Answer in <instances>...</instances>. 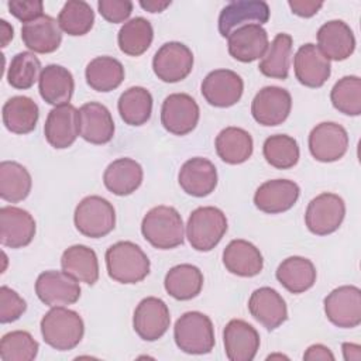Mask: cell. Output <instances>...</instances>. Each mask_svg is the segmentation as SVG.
<instances>
[{"mask_svg": "<svg viewBox=\"0 0 361 361\" xmlns=\"http://www.w3.org/2000/svg\"><path fill=\"white\" fill-rule=\"evenodd\" d=\"M265 161L276 169H289L299 161L298 141L286 134H275L268 137L262 145Z\"/></svg>", "mask_w": 361, "mask_h": 361, "instance_id": "b9f144b4", "label": "cell"}, {"mask_svg": "<svg viewBox=\"0 0 361 361\" xmlns=\"http://www.w3.org/2000/svg\"><path fill=\"white\" fill-rule=\"evenodd\" d=\"M173 338L186 354H209L216 343L214 327L209 316L202 312H186L175 323Z\"/></svg>", "mask_w": 361, "mask_h": 361, "instance_id": "277c9868", "label": "cell"}, {"mask_svg": "<svg viewBox=\"0 0 361 361\" xmlns=\"http://www.w3.org/2000/svg\"><path fill=\"white\" fill-rule=\"evenodd\" d=\"M292 109V97L286 89L265 86L252 99L251 114L254 120L265 127L282 124Z\"/></svg>", "mask_w": 361, "mask_h": 361, "instance_id": "4fadbf2b", "label": "cell"}, {"mask_svg": "<svg viewBox=\"0 0 361 361\" xmlns=\"http://www.w3.org/2000/svg\"><path fill=\"white\" fill-rule=\"evenodd\" d=\"M345 216V203L336 193L324 192L313 197L305 213V223L310 233L327 235L338 230Z\"/></svg>", "mask_w": 361, "mask_h": 361, "instance_id": "52a82bcc", "label": "cell"}, {"mask_svg": "<svg viewBox=\"0 0 361 361\" xmlns=\"http://www.w3.org/2000/svg\"><path fill=\"white\" fill-rule=\"evenodd\" d=\"M58 24L71 37L87 34L94 24V11L83 0H69L58 14Z\"/></svg>", "mask_w": 361, "mask_h": 361, "instance_id": "60d3db41", "label": "cell"}, {"mask_svg": "<svg viewBox=\"0 0 361 361\" xmlns=\"http://www.w3.org/2000/svg\"><path fill=\"white\" fill-rule=\"evenodd\" d=\"M35 220L24 209L4 206L0 209V243L8 248L27 247L35 235Z\"/></svg>", "mask_w": 361, "mask_h": 361, "instance_id": "ac0fdd59", "label": "cell"}, {"mask_svg": "<svg viewBox=\"0 0 361 361\" xmlns=\"http://www.w3.org/2000/svg\"><path fill=\"white\" fill-rule=\"evenodd\" d=\"M164 286L173 299L190 300L196 298L203 288V274L192 264H179L166 272Z\"/></svg>", "mask_w": 361, "mask_h": 361, "instance_id": "e575fe53", "label": "cell"}, {"mask_svg": "<svg viewBox=\"0 0 361 361\" xmlns=\"http://www.w3.org/2000/svg\"><path fill=\"white\" fill-rule=\"evenodd\" d=\"M142 166L131 158H118L107 165L103 183L116 196H128L142 183Z\"/></svg>", "mask_w": 361, "mask_h": 361, "instance_id": "f546056e", "label": "cell"}, {"mask_svg": "<svg viewBox=\"0 0 361 361\" xmlns=\"http://www.w3.org/2000/svg\"><path fill=\"white\" fill-rule=\"evenodd\" d=\"M227 231L226 214L214 206L195 209L186 224V237L192 248L200 252L213 250Z\"/></svg>", "mask_w": 361, "mask_h": 361, "instance_id": "5b68a950", "label": "cell"}, {"mask_svg": "<svg viewBox=\"0 0 361 361\" xmlns=\"http://www.w3.org/2000/svg\"><path fill=\"white\" fill-rule=\"evenodd\" d=\"M200 92L210 106L231 107L241 99L244 82L234 71L216 69L206 75Z\"/></svg>", "mask_w": 361, "mask_h": 361, "instance_id": "2e32d148", "label": "cell"}, {"mask_svg": "<svg viewBox=\"0 0 361 361\" xmlns=\"http://www.w3.org/2000/svg\"><path fill=\"white\" fill-rule=\"evenodd\" d=\"M248 310L269 331L278 329L288 319V307L283 298L269 286L258 288L251 293Z\"/></svg>", "mask_w": 361, "mask_h": 361, "instance_id": "d4e9b609", "label": "cell"}, {"mask_svg": "<svg viewBox=\"0 0 361 361\" xmlns=\"http://www.w3.org/2000/svg\"><path fill=\"white\" fill-rule=\"evenodd\" d=\"M330 100L336 110L345 116L361 114V79L358 76H344L338 79L331 92Z\"/></svg>", "mask_w": 361, "mask_h": 361, "instance_id": "ee69618b", "label": "cell"}, {"mask_svg": "<svg viewBox=\"0 0 361 361\" xmlns=\"http://www.w3.org/2000/svg\"><path fill=\"white\" fill-rule=\"evenodd\" d=\"M303 360H334L333 353L330 351L329 347L323 345V344H313L310 345L305 354H303Z\"/></svg>", "mask_w": 361, "mask_h": 361, "instance_id": "f907efd6", "label": "cell"}, {"mask_svg": "<svg viewBox=\"0 0 361 361\" xmlns=\"http://www.w3.org/2000/svg\"><path fill=\"white\" fill-rule=\"evenodd\" d=\"M97 10L106 21L118 24L131 16L133 3L130 0H99Z\"/></svg>", "mask_w": 361, "mask_h": 361, "instance_id": "7dc6e473", "label": "cell"}, {"mask_svg": "<svg viewBox=\"0 0 361 361\" xmlns=\"http://www.w3.org/2000/svg\"><path fill=\"white\" fill-rule=\"evenodd\" d=\"M140 6L149 13H162L166 7L171 6V0H141Z\"/></svg>", "mask_w": 361, "mask_h": 361, "instance_id": "816d5d0a", "label": "cell"}, {"mask_svg": "<svg viewBox=\"0 0 361 361\" xmlns=\"http://www.w3.org/2000/svg\"><path fill=\"white\" fill-rule=\"evenodd\" d=\"M178 182L185 193L195 197H204L217 186V169L212 161L195 157L180 166Z\"/></svg>", "mask_w": 361, "mask_h": 361, "instance_id": "603a6c76", "label": "cell"}, {"mask_svg": "<svg viewBox=\"0 0 361 361\" xmlns=\"http://www.w3.org/2000/svg\"><path fill=\"white\" fill-rule=\"evenodd\" d=\"M169 324V309L162 299L148 296L137 305L133 316V327L140 338L155 341L168 331Z\"/></svg>", "mask_w": 361, "mask_h": 361, "instance_id": "5bb4252c", "label": "cell"}, {"mask_svg": "<svg viewBox=\"0 0 361 361\" xmlns=\"http://www.w3.org/2000/svg\"><path fill=\"white\" fill-rule=\"evenodd\" d=\"M326 317L337 327L354 329L361 323V290L354 285L333 289L324 298Z\"/></svg>", "mask_w": 361, "mask_h": 361, "instance_id": "9c48e42d", "label": "cell"}, {"mask_svg": "<svg viewBox=\"0 0 361 361\" xmlns=\"http://www.w3.org/2000/svg\"><path fill=\"white\" fill-rule=\"evenodd\" d=\"M109 276L118 283H138L149 274V259L140 245L118 241L110 245L104 255Z\"/></svg>", "mask_w": 361, "mask_h": 361, "instance_id": "7a4b0ae2", "label": "cell"}, {"mask_svg": "<svg viewBox=\"0 0 361 361\" xmlns=\"http://www.w3.org/2000/svg\"><path fill=\"white\" fill-rule=\"evenodd\" d=\"M219 158L230 165H238L250 159L254 149L252 137L240 127L223 128L214 141Z\"/></svg>", "mask_w": 361, "mask_h": 361, "instance_id": "1f68e13d", "label": "cell"}, {"mask_svg": "<svg viewBox=\"0 0 361 361\" xmlns=\"http://www.w3.org/2000/svg\"><path fill=\"white\" fill-rule=\"evenodd\" d=\"M25 310V300L14 289L3 285L0 288V323L6 324L16 322Z\"/></svg>", "mask_w": 361, "mask_h": 361, "instance_id": "bcb514c9", "label": "cell"}, {"mask_svg": "<svg viewBox=\"0 0 361 361\" xmlns=\"http://www.w3.org/2000/svg\"><path fill=\"white\" fill-rule=\"evenodd\" d=\"M114 121L109 109L97 102L85 103L79 109V135L94 145H103L113 140Z\"/></svg>", "mask_w": 361, "mask_h": 361, "instance_id": "44dd1931", "label": "cell"}, {"mask_svg": "<svg viewBox=\"0 0 361 361\" xmlns=\"http://www.w3.org/2000/svg\"><path fill=\"white\" fill-rule=\"evenodd\" d=\"M300 195L298 183L289 179H272L258 186L254 195V204L268 214L288 212L295 206Z\"/></svg>", "mask_w": 361, "mask_h": 361, "instance_id": "d6986e66", "label": "cell"}, {"mask_svg": "<svg viewBox=\"0 0 361 361\" xmlns=\"http://www.w3.org/2000/svg\"><path fill=\"white\" fill-rule=\"evenodd\" d=\"M62 271L87 285H94L99 279V261L96 252L83 244L71 245L61 257Z\"/></svg>", "mask_w": 361, "mask_h": 361, "instance_id": "d6a6232c", "label": "cell"}, {"mask_svg": "<svg viewBox=\"0 0 361 361\" xmlns=\"http://www.w3.org/2000/svg\"><path fill=\"white\" fill-rule=\"evenodd\" d=\"M275 276L288 292L298 295L309 290L314 285L316 268L310 259L293 255L279 264Z\"/></svg>", "mask_w": 361, "mask_h": 361, "instance_id": "4dcf8cb0", "label": "cell"}, {"mask_svg": "<svg viewBox=\"0 0 361 361\" xmlns=\"http://www.w3.org/2000/svg\"><path fill=\"white\" fill-rule=\"evenodd\" d=\"M38 343L24 330L6 333L0 341L1 361H32L38 354Z\"/></svg>", "mask_w": 361, "mask_h": 361, "instance_id": "f6af8a7d", "label": "cell"}, {"mask_svg": "<svg viewBox=\"0 0 361 361\" xmlns=\"http://www.w3.org/2000/svg\"><path fill=\"white\" fill-rule=\"evenodd\" d=\"M292 45L293 39L289 34H276L258 65L259 72L267 78L285 80L289 75Z\"/></svg>", "mask_w": 361, "mask_h": 361, "instance_id": "8d00e7d4", "label": "cell"}, {"mask_svg": "<svg viewBox=\"0 0 361 361\" xmlns=\"http://www.w3.org/2000/svg\"><path fill=\"white\" fill-rule=\"evenodd\" d=\"M343 354H344V360H361V347L358 344H353V343H344L343 344Z\"/></svg>", "mask_w": 361, "mask_h": 361, "instance_id": "f5cc1de1", "label": "cell"}, {"mask_svg": "<svg viewBox=\"0 0 361 361\" xmlns=\"http://www.w3.org/2000/svg\"><path fill=\"white\" fill-rule=\"evenodd\" d=\"M144 238L158 250H172L183 244L185 227L179 212L172 206H155L141 221Z\"/></svg>", "mask_w": 361, "mask_h": 361, "instance_id": "3957f363", "label": "cell"}, {"mask_svg": "<svg viewBox=\"0 0 361 361\" xmlns=\"http://www.w3.org/2000/svg\"><path fill=\"white\" fill-rule=\"evenodd\" d=\"M288 6L290 7L293 14L303 18H309L313 17L323 7V3L312 0H289Z\"/></svg>", "mask_w": 361, "mask_h": 361, "instance_id": "681fc988", "label": "cell"}, {"mask_svg": "<svg viewBox=\"0 0 361 361\" xmlns=\"http://www.w3.org/2000/svg\"><path fill=\"white\" fill-rule=\"evenodd\" d=\"M7 7L11 16L24 24L44 16V3L41 0H10Z\"/></svg>", "mask_w": 361, "mask_h": 361, "instance_id": "c3c4849f", "label": "cell"}, {"mask_svg": "<svg viewBox=\"0 0 361 361\" xmlns=\"http://www.w3.org/2000/svg\"><path fill=\"white\" fill-rule=\"evenodd\" d=\"M41 71V61L35 54L23 51L11 58L7 69V82L14 89L25 90L39 79Z\"/></svg>", "mask_w": 361, "mask_h": 361, "instance_id": "7bdbcfd3", "label": "cell"}, {"mask_svg": "<svg viewBox=\"0 0 361 361\" xmlns=\"http://www.w3.org/2000/svg\"><path fill=\"white\" fill-rule=\"evenodd\" d=\"M317 48L329 61H344L355 49L354 32L347 23L330 20L317 31Z\"/></svg>", "mask_w": 361, "mask_h": 361, "instance_id": "cb8c5ba5", "label": "cell"}, {"mask_svg": "<svg viewBox=\"0 0 361 361\" xmlns=\"http://www.w3.org/2000/svg\"><path fill=\"white\" fill-rule=\"evenodd\" d=\"M32 186V179L25 166L16 161L0 164V197L10 203L24 200Z\"/></svg>", "mask_w": 361, "mask_h": 361, "instance_id": "f35d334b", "label": "cell"}, {"mask_svg": "<svg viewBox=\"0 0 361 361\" xmlns=\"http://www.w3.org/2000/svg\"><path fill=\"white\" fill-rule=\"evenodd\" d=\"M4 127L14 134H28L35 130L39 117L37 103L27 96H13L1 110Z\"/></svg>", "mask_w": 361, "mask_h": 361, "instance_id": "836d02e7", "label": "cell"}, {"mask_svg": "<svg viewBox=\"0 0 361 361\" xmlns=\"http://www.w3.org/2000/svg\"><path fill=\"white\" fill-rule=\"evenodd\" d=\"M223 343L230 361H251L259 350V334L250 323L233 319L223 330Z\"/></svg>", "mask_w": 361, "mask_h": 361, "instance_id": "7402d4cb", "label": "cell"}, {"mask_svg": "<svg viewBox=\"0 0 361 361\" xmlns=\"http://www.w3.org/2000/svg\"><path fill=\"white\" fill-rule=\"evenodd\" d=\"M348 149L347 130L333 121H323L309 134V151L316 161L334 162L341 159Z\"/></svg>", "mask_w": 361, "mask_h": 361, "instance_id": "7c38bea8", "label": "cell"}, {"mask_svg": "<svg viewBox=\"0 0 361 361\" xmlns=\"http://www.w3.org/2000/svg\"><path fill=\"white\" fill-rule=\"evenodd\" d=\"M87 85L96 92H111L124 80V66L113 56L93 58L85 71Z\"/></svg>", "mask_w": 361, "mask_h": 361, "instance_id": "d590c367", "label": "cell"}, {"mask_svg": "<svg viewBox=\"0 0 361 361\" xmlns=\"http://www.w3.org/2000/svg\"><path fill=\"white\" fill-rule=\"evenodd\" d=\"M223 264L230 274L251 278L262 271L264 258L252 243L238 238L230 241L224 248Z\"/></svg>", "mask_w": 361, "mask_h": 361, "instance_id": "83f0119b", "label": "cell"}, {"mask_svg": "<svg viewBox=\"0 0 361 361\" xmlns=\"http://www.w3.org/2000/svg\"><path fill=\"white\" fill-rule=\"evenodd\" d=\"M193 68V54L189 47L169 41L159 47L152 58L154 73L166 83H176L189 76Z\"/></svg>", "mask_w": 361, "mask_h": 361, "instance_id": "ba28073f", "label": "cell"}, {"mask_svg": "<svg viewBox=\"0 0 361 361\" xmlns=\"http://www.w3.org/2000/svg\"><path fill=\"white\" fill-rule=\"evenodd\" d=\"M35 293L49 307L66 306L79 300L80 286L78 279L65 271H45L37 278Z\"/></svg>", "mask_w": 361, "mask_h": 361, "instance_id": "8fae6325", "label": "cell"}, {"mask_svg": "<svg viewBox=\"0 0 361 361\" xmlns=\"http://www.w3.org/2000/svg\"><path fill=\"white\" fill-rule=\"evenodd\" d=\"M121 120L128 126H142L151 118L152 96L142 86H133L124 90L117 103Z\"/></svg>", "mask_w": 361, "mask_h": 361, "instance_id": "74e56055", "label": "cell"}, {"mask_svg": "<svg viewBox=\"0 0 361 361\" xmlns=\"http://www.w3.org/2000/svg\"><path fill=\"white\" fill-rule=\"evenodd\" d=\"M39 327L44 341L58 351L73 350L85 334L80 314L65 306L51 307L41 319Z\"/></svg>", "mask_w": 361, "mask_h": 361, "instance_id": "6da1fadb", "label": "cell"}, {"mask_svg": "<svg viewBox=\"0 0 361 361\" xmlns=\"http://www.w3.org/2000/svg\"><path fill=\"white\" fill-rule=\"evenodd\" d=\"M44 135L51 147L69 148L79 135V110L72 104L54 107L47 116Z\"/></svg>", "mask_w": 361, "mask_h": 361, "instance_id": "e0dca14e", "label": "cell"}, {"mask_svg": "<svg viewBox=\"0 0 361 361\" xmlns=\"http://www.w3.org/2000/svg\"><path fill=\"white\" fill-rule=\"evenodd\" d=\"M21 39L24 45L37 54H51L62 42V30L58 20L44 14L21 27Z\"/></svg>", "mask_w": 361, "mask_h": 361, "instance_id": "484cf974", "label": "cell"}, {"mask_svg": "<svg viewBox=\"0 0 361 361\" xmlns=\"http://www.w3.org/2000/svg\"><path fill=\"white\" fill-rule=\"evenodd\" d=\"M13 27L6 21V20H0V37H1V47H7V44L13 39Z\"/></svg>", "mask_w": 361, "mask_h": 361, "instance_id": "db71d44e", "label": "cell"}, {"mask_svg": "<svg viewBox=\"0 0 361 361\" xmlns=\"http://www.w3.org/2000/svg\"><path fill=\"white\" fill-rule=\"evenodd\" d=\"M295 76L306 87H322L331 73L330 61L317 45L307 42L302 45L293 58Z\"/></svg>", "mask_w": 361, "mask_h": 361, "instance_id": "ffe728a7", "label": "cell"}, {"mask_svg": "<svg viewBox=\"0 0 361 361\" xmlns=\"http://www.w3.org/2000/svg\"><path fill=\"white\" fill-rule=\"evenodd\" d=\"M154 30L151 23L144 17H135L126 21L117 35L118 48L128 56L142 55L152 44Z\"/></svg>", "mask_w": 361, "mask_h": 361, "instance_id": "ab89813d", "label": "cell"}, {"mask_svg": "<svg viewBox=\"0 0 361 361\" xmlns=\"http://www.w3.org/2000/svg\"><path fill=\"white\" fill-rule=\"evenodd\" d=\"M76 230L89 238H102L116 227V210L113 204L102 196L83 197L73 213Z\"/></svg>", "mask_w": 361, "mask_h": 361, "instance_id": "8992f818", "label": "cell"}, {"mask_svg": "<svg viewBox=\"0 0 361 361\" xmlns=\"http://www.w3.org/2000/svg\"><path fill=\"white\" fill-rule=\"evenodd\" d=\"M230 55L244 63L254 62L264 56L269 47L267 31L257 24L244 25L228 35Z\"/></svg>", "mask_w": 361, "mask_h": 361, "instance_id": "4316f807", "label": "cell"}, {"mask_svg": "<svg viewBox=\"0 0 361 361\" xmlns=\"http://www.w3.org/2000/svg\"><path fill=\"white\" fill-rule=\"evenodd\" d=\"M200 117L196 100L186 93H172L165 97L161 107V123L173 135L192 133Z\"/></svg>", "mask_w": 361, "mask_h": 361, "instance_id": "30bf717a", "label": "cell"}, {"mask_svg": "<svg viewBox=\"0 0 361 361\" xmlns=\"http://www.w3.org/2000/svg\"><path fill=\"white\" fill-rule=\"evenodd\" d=\"M38 90L48 104L55 107L69 104L75 90V80L71 71L61 65L51 63L41 71Z\"/></svg>", "mask_w": 361, "mask_h": 361, "instance_id": "f1b7e54d", "label": "cell"}, {"mask_svg": "<svg viewBox=\"0 0 361 361\" xmlns=\"http://www.w3.org/2000/svg\"><path fill=\"white\" fill-rule=\"evenodd\" d=\"M271 11L262 0H237L228 3L219 14V32L227 37L244 25H262L269 20Z\"/></svg>", "mask_w": 361, "mask_h": 361, "instance_id": "9a60e30c", "label": "cell"}]
</instances>
